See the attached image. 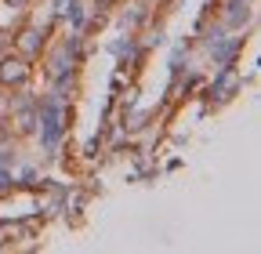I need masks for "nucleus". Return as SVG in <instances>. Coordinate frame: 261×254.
Returning a JSON list of instances; mask_svg holds the SVG:
<instances>
[{
	"label": "nucleus",
	"instance_id": "nucleus-8",
	"mask_svg": "<svg viewBox=\"0 0 261 254\" xmlns=\"http://www.w3.org/2000/svg\"><path fill=\"white\" fill-rule=\"evenodd\" d=\"M73 66H76V62L65 55V51H62V44H58V47L47 55V80H51V77H58V73H65V69H73Z\"/></svg>",
	"mask_w": 261,
	"mask_h": 254
},
{
	"label": "nucleus",
	"instance_id": "nucleus-2",
	"mask_svg": "<svg viewBox=\"0 0 261 254\" xmlns=\"http://www.w3.org/2000/svg\"><path fill=\"white\" fill-rule=\"evenodd\" d=\"M243 44H247L243 33H228V29H225V33H218V37H214L211 44H203V47H207V55H211L214 66H236Z\"/></svg>",
	"mask_w": 261,
	"mask_h": 254
},
{
	"label": "nucleus",
	"instance_id": "nucleus-5",
	"mask_svg": "<svg viewBox=\"0 0 261 254\" xmlns=\"http://www.w3.org/2000/svg\"><path fill=\"white\" fill-rule=\"evenodd\" d=\"M47 29H51V18H47L44 29H40V26L22 29V33H18V51H22L25 58H37V55L44 51V44H47Z\"/></svg>",
	"mask_w": 261,
	"mask_h": 254
},
{
	"label": "nucleus",
	"instance_id": "nucleus-3",
	"mask_svg": "<svg viewBox=\"0 0 261 254\" xmlns=\"http://www.w3.org/2000/svg\"><path fill=\"white\" fill-rule=\"evenodd\" d=\"M29 73L33 69L25 55H0V87H25Z\"/></svg>",
	"mask_w": 261,
	"mask_h": 254
},
{
	"label": "nucleus",
	"instance_id": "nucleus-9",
	"mask_svg": "<svg viewBox=\"0 0 261 254\" xmlns=\"http://www.w3.org/2000/svg\"><path fill=\"white\" fill-rule=\"evenodd\" d=\"M0 164H4V167H15V164H18V149H15L11 142L0 145Z\"/></svg>",
	"mask_w": 261,
	"mask_h": 254
},
{
	"label": "nucleus",
	"instance_id": "nucleus-15",
	"mask_svg": "<svg viewBox=\"0 0 261 254\" xmlns=\"http://www.w3.org/2000/svg\"><path fill=\"white\" fill-rule=\"evenodd\" d=\"M91 4H94V11H106V8H109V0H91Z\"/></svg>",
	"mask_w": 261,
	"mask_h": 254
},
{
	"label": "nucleus",
	"instance_id": "nucleus-4",
	"mask_svg": "<svg viewBox=\"0 0 261 254\" xmlns=\"http://www.w3.org/2000/svg\"><path fill=\"white\" fill-rule=\"evenodd\" d=\"M250 18H254L250 0H225V8H221V26L228 29V33H243V29L250 26Z\"/></svg>",
	"mask_w": 261,
	"mask_h": 254
},
{
	"label": "nucleus",
	"instance_id": "nucleus-12",
	"mask_svg": "<svg viewBox=\"0 0 261 254\" xmlns=\"http://www.w3.org/2000/svg\"><path fill=\"white\" fill-rule=\"evenodd\" d=\"M98 153H102V142H98V135H91V138L84 142V156H87V160H94Z\"/></svg>",
	"mask_w": 261,
	"mask_h": 254
},
{
	"label": "nucleus",
	"instance_id": "nucleus-7",
	"mask_svg": "<svg viewBox=\"0 0 261 254\" xmlns=\"http://www.w3.org/2000/svg\"><path fill=\"white\" fill-rule=\"evenodd\" d=\"M62 18L69 22V29H84L87 26V4H84V0H65Z\"/></svg>",
	"mask_w": 261,
	"mask_h": 254
},
{
	"label": "nucleus",
	"instance_id": "nucleus-11",
	"mask_svg": "<svg viewBox=\"0 0 261 254\" xmlns=\"http://www.w3.org/2000/svg\"><path fill=\"white\" fill-rule=\"evenodd\" d=\"M163 44H167V37H163V29H152V33L142 40V47L149 51V47H163Z\"/></svg>",
	"mask_w": 261,
	"mask_h": 254
},
{
	"label": "nucleus",
	"instance_id": "nucleus-13",
	"mask_svg": "<svg viewBox=\"0 0 261 254\" xmlns=\"http://www.w3.org/2000/svg\"><path fill=\"white\" fill-rule=\"evenodd\" d=\"M4 4H8L11 11H25V8L33 4V0H4Z\"/></svg>",
	"mask_w": 261,
	"mask_h": 254
},
{
	"label": "nucleus",
	"instance_id": "nucleus-6",
	"mask_svg": "<svg viewBox=\"0 0 261 254\" xmlns=\"http://www.w3.org/2000/svg\"><path fill=\"white\" fill-rule=\"evenodd\" d=\"M145 4H149V0H142V4H130V8H123V11L116 15V26L123 29V33H135V29L145 22V15H149Z\"/></svg>",
	"mask_w": 261,
	"mask_h": 254
},
{
	"label": "nucleus",
	"instance_id": "nucleus-1",
	"mask_svg": "<svg viewBox=\"0 0 261 254\" xmlns=\"http://www.w3.org/2000/svg\"><path fill=\"white\" fill-rule=\"evenodd\" d=\"M240 91H243V80H240L236 66H218V69H214V77L207 80V91H203V94H207L211 102H218V106H221V102H232Z\"/></svg>",
	"mask_w": 261,
	"mask_h": 254
},
{
	"label": "nucleus",
	"instance_id": "nucleus-14",
	"mask_svg": "<svg viewBox=\"0 0 261 254\" xmlns=\"http://www.w3.org/2000/svg\"><path fill=\"white\" fill-rule=\"evenodd\" d=\"M11 142V123H0V145Z\"/></svg>",
	"mask_w": 261,
	"mask_h": 254
},
{
	"label": "nucleus",
	"instance_id": "nucleus-10",
	"mask_svg": "<svg viewBox=\"0 0 261 254\" xmlns=\"http://www.w3.org/2000/svg\"><path fill=\"white\" fill-rule=\"evenodd\" d=\"M0 193H15V174L4 164H0Z\"/></svg>",
	"mask_w": 261,
	"mask_h": 254
}]
</instances>
